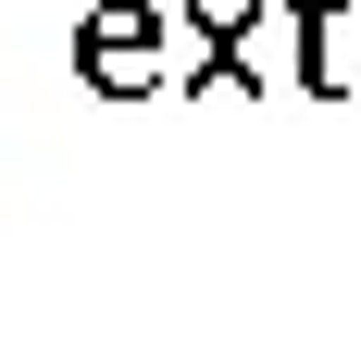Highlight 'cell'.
I'll return each instance as SVG.
<instances>
[{"mask_svg":"<svg viewBox=\"0 0 361 361\" xmlns=\"http://www.w3.org/2000/svg\"><path fill=\"white\" fill-rule=\"evenodd\" d=\"M287 13H299V75L349 87V0H287Z\"/></svg>","mask_w":361,"mask_h":361,"instance_id":"7a4b0ae2","label":"cell"},{"mask_svg":"<svg viewBox=\"0 0 361 361\" xmlns=\"http://www.w3.org/2000/svg\"><path fill=\"white\" fill-rule=\"evenodd\" d=\"M212 75H250V13H212Z\"/></svg>","mask_w":361,"mask_h":361,"instance_id":"3957f363","label":"cell"},{"mask_svg":"<svg viewBox=\"0 0 361 361\" xmlns=\"http://www.w3.org/2000/svg\"><path fill=\"white\" fill-rule=\"evenodd\" d=\"M87 63H100L112 87H137V75L162 63V13H100V25H87Z\"/></svg>","mask_w":361,"mask_h":361,"instance_id":"6da1fadb","label":"cell"}]
</instances>
